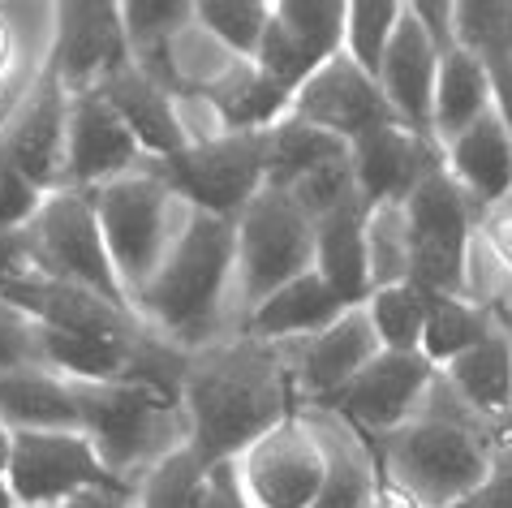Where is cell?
I'll use <instances>...</instances> for the list:
<instances>
[{
    "label": "cell",
    "mask_w": 512,
    "mask_h": 508,
    "mask_svg": "<svg viewBox=\"0 0 512 508\" xmlns=\"http://www.w3.org/2000/svg\"><path fill=\"white\" fill-rule=\"evenodd\" d=\"M181 409L190 422V448L207 470L237 461L254 440L302 409L293 349L246 332L220 336L190 358Z\"/></svg>",
    "instance_id": "cell-1"
},
{
    "label": "cell",
    "mask_w": 512,
    "mask_h": 508,
    "mask_svg": "<svg viewBox=\"0 0 512 508\" xmlns=\"http://www.w3.org/2000/svg\"><path fill=\"white\" fill-rule=\"evenodd\" d=\"M366 444L375 448L379 470L426 508H461L487 483L495 453L512 444V435L482 422L444 375H435L418 414L388 435H366Z\"/></svg>",
    "instance_id": "cell-2"
},
{
    "label": "cell",
    "mask_w": 512,
    "mask_h": 508,
    "mask_svg": "<svg viewBox=\"0 0 512 508\" xmlns=\"http://www.w3.org/2000/svg\"><path fill=\"white\" fill-rule=\"evenodd\" d=\"M237 289V224L194 211L181 224L173 250L134 298V315L181 349L216 345L224 332V302Z\"/></svg>",
    "instance_id": "cell-3"
},
{
    "label": "cell",
    "mask_w": 512,
    "mask_h": 508,
    "mask_svg": "<svg viewBox=\"0 0 512 508\" xmlns=\"http://www.w3.org/2000/svg\"><path fill=\"white\" fill-rule=\"evenodd\" d=\"M78 431L95 444L99 461L117 478L138 487V478L168 453L190 444V422L177 401L125 379H74Z\"/></svg>",
    "instance_id": "cell-4"
},
{
    "label": "cell",
    "mask_w": 512,
    "mask_h": 508,
    "mask_svg": "<svg viewBox=\"0 0 512 508\" xmlns=\"http://www.w3.org/2000/svg\"><path fill=\"white\" fill-rule=\"evenodd\" d=\"M13 237H18L22 272L61 280V285L87 289L112 306L134 310L117 267H112L104 229H99V216H95V199L87 190L61 186L44 194L39 207L31 211V220L22 229H13Z\"/></svg>",
    "instance_id": "cell-5"
},
{
    "label": "cell",
    "mask_w": 512,
    "mask_h": 508,
    "mask_svg": "<svg viewBox=\"0 0 512 508\" xmlns=\"http://www.w3.org/2000/svg\"><path fill=\"white\" fill-rule=\"evenodd\" d=\"M91 199H95L99 229H104V242L112 254V267H117L121 285L130 293V306H134V298L151 285V276L168 259L190 207L168 190V181L151 164L99 186Z\"/></svg>",
    "instance_id": "cell-6"
},
{
    "label": "cell",
    "mask_w": 512,
    "mask_h": 508,
    "mask_svg": "<svg viewBox=\"0 0 512 508\" xmlns=\"http://www.w3.org/2000/svg\"><path fill=\"white\" fill-rule=\"evenodd\" d=\"M482 211L444 173L426 177L405 199L409 233V280L426 293L474 298V242Z\"/></svg>",
    "instance_id": "cell-7"
},
{
    "label": "cell",
    "mask_w": 512,
    "mask_h": 508,
    "mask_svg": "<svg viewBox=\"0 0 512 508\" xmlns=\"http://www.w3.org/2000/svg\"><path fill=\"white\" fill-rule=\"evenodd\" d=\"M315 272V220L267 186L237 220V323L289 280Z\"/></svg>",
    "instance_id": "cell-8"
},
{
    "label": "cell",
    "mask_w": 512,
    "mask_h": 508,
    "mask_svg": "<svg viewBox=\"0 0 512 508\" xmlns=\"http://www.w3.org/2000/svg\"><path fill=\"white\" fill-rule=\"evenodd\" d=\"M267 134H211L173 160H147L186 207L237 224L267 190Z\"/></svg>",
    "instance_id": "cell-9"
},
{
    "label": "cell",
    "mask_w": 512,
    "mask_h": 508,
    "mask_svg": "<svg viewBox=\"0 0 512 508\" xmlns=\"http://www.w3.org/2000/svg\"><path fill=\"white\" fill-rule=\"evenodd\" d=\"M5 483L18 508H61L87 491H134L82 431H9Z\"/></svg>",
    "instance_id": "cell-10"
},
{
    "label": "cell",
    "mask_w": 512,
    "mask_h": 508,
    "mask_svg": "<svg viewBox=\"0 0 512 508\" xmlns=\"http://www.w3.org/2000/svg\"><path fill=\"white\" fill-rule=\"evenodd\" d=\"M130 65V39L117 0H69L52 5V39L44 52V69L69 95L99 91Z\"/></svg>",
    "instance_id": "cell-11"
},
{
    "label": "cell",
    "mask_w": 512,
    "mask_h": 508,
    "mask_svg": "<svg viewBox=\"0 0 512 508\" xmlns=\"http://www.w3.org/2000/svg\"><path fill=\"white\" fill-rule=\"evenodd\" d=\"M237 474L254 508H315L327 457L310 418L297 409L263 440H254L237 457Z\"/></svg>",
    "instance_id": "cell-12"
},
{
    "label": "cell",
    "mask_w": 512,
    "mask_h": 508,
    "mask_svg": "<svg viewBox=\"0 0 512 508\" xmlns=\"http://www.w3.org/2000/svg\"><path fill=\"white\" fill-rule=\"evenodd\" d=\"M65 130H69V91L48 69L22 91V100L0 121V160L39 194L65 186Z\"/></svg>",
    "instance_id": "cell-13"
},
{
    "label": "cell",
    "mask_w": 512,
    "mask_h": 508,
    "mask_svg": "<svg viewBox=\"0 0 512 508\" xmlns=\"http://www.w3.org/2000/svg\"><path fill=\"white\" fill-rule=\"evenodd\" d=\"M345 13L349 0H272V22L263 31L254 65L276 87L297 95L319 65L345 52Z\"/></svg>",
    "instance_id": "cell-14"
},
{
    "label": "cell",
    "mask_w": 512,
    "mask_h": 508,
    "mask_svg": "<svg viewBox=\"0 0 512 508\" xmlns=\"http://www.w3.org/2000/svg\"><path fill=\"white\" fill-rule=\"evenodd\" d=\"M435 375L439 371L422 354H392V349H379V354L366 362L323 409L336 418H345L349 427L362 431V435H388L396 427H405V422L422 409Z\"/></svg>",
    "instance_id": "cell-15"
},
{
    "label": "cell",
    "mask_w": 512,
    "mask_h": 508,
    "mask_svg": "<svg viewBox=\"0 0 512 508\" xmlns=\"http://www.w3.org/2000/svg\"><path fill=\"white\" fill-rule=\"evenodd\" d=\"M289 117L315 125V130L340 138V143H358V138L396 125L392 104L383 100L379 78H371L362 65H353L345 52H336L327 65H319L293 95Z\"/></svg>",
    "instance_id": "cell-16"
},
{
    "label": "cell",
    "mask_w": 512,
    "mask_h": 508,
    "mask_svg": "<svg viewBox=\"0 0 512 508\" xmlns=\"http://www.w3.org/2000/svg\"><path fill=\"white\" fill-rule=\"evenodd\" d=\"M147 164L130 125L104 100V91L69 95V130H65V186L95 194L99 186Z\"/></svg>",
    "instance_id": "cell-17"
},
{
    "label": "cell",
    "mask_w": 512,
    "mask_h": 508,
    "mask_svg": "<svg viewBox=\"0 0 512 508\" xmlns=\"http://www.w3.org/2000/svg\"><path fill=\"white\" fill-rule=\"evenodd\" d=\"M349 160L366 207H401L426 177L444 173V147L401 121L349 143Z\"/></svg>",
    "instance_id": "cell-18"
},
{
    "label": "cell",
    "mask_w": 512,
    "mask_h": 508,
    "mask_svg": "<svg viewBox=\"0 0 512 508\" xmlns=\"http://www.w3.org/2000/svg\"><path fill=\"white\" fill-rule=\"evenodd\" d=\"M289 349H293L297 401H302V409H323L383 345L375 336V323L366 315V306H349L332 328H323L310 341H297Z\"/></svg>",
    "instance_id": "cell-19"
},
{
    "label": "cell",
    "mask_w": 512,
    "mask_h": 508,
    "mask_svg": "<svg viewBox=\"0 0 512 508\" xmlns=\"http://www.w3.org/2000/svg\"><path fill=\"white\" fill-rule=\"evenodd\" d=\"M439 61H444V56H439V48L426 39L414 9L405 5V18L396 26L388 56H383V65H379V91H383V100L392 104L396 121L409 125V130L422 134V138H435L431 112H435Z\"/></svg>",
    "instance_id": "cell-20"
},
{
    "label": "cell",
    "mask_w": 512,
    "mask_h": 508,
    "mask_svg": "<svg viewBox=\"0 0 512 508\" xmlns=\"http://www.w3.org/2000/svg\"><path fill=\"white\" fill-rule=\"evenodd\" d=\"M99 91L117 108V117L130 125V134L138 138L147 160H173V155H181L194 143L186 117H181V100L173 91H164L160 82H151L142 69H134V61L121 65Z\"/></svg>",
    "instance_id": "cell-21"
},
{
    "label": "cell",
    "mask_w": 512,
    "mask_h": 508,
    "mask_svg": "<svg viewBox=\"0 0 512 508\" xmlns=\"http://www.w3.org/2000/svg\"><path fill=\"white\" fill-rule=\"evenodd\" d=\"M194 100L211 112L220 134H263L280 125L293 108V95L276 87L254 61H241V56L216 82H207Z\"/></svg>",
    "instance_id": "cell-22"
},
{
    "label": "cell",
    "mask_w": 512,
    "mask_h": 508,
    "mask_svg": "<svg viewBox=\"0 0 512 508\" xmlns=\"http://www.w3.org/2000/svg\"><path fill=\"white\" fill-rule=\"evenodd\" d=\"M448 177L474 199L478 211L495 207L512 194V130L500 121V112H487L469 130H461L452 143H444Z\"/></svg>",
    "instance_id": "cell-23"
},
{
    "label": "cell",
    "mask_w": 512,
    "mask_h": 508,
    "mask_svg": "<svg viewBox=\"0 0 512 508\" xmlns=\"http://www.w3.org/2000/svg\"><path fill=\"white\" fill-rule=\"evenodd\" d=\"M345 310L349 306L327 289V280L319 272H306L289 280L284 289H276L272 298H263L237 323V332L259 336V341H272V345H297V341H310L323 328H332Z\"/></svg>",
    "instance_id": "cell-24"
},
{
    "label": "cell",
    "mask_w": 512,
    "mask_h": 508,
    "mask_svg": "<svg viewBox=\"0 0 512 508\" xmlns=\"http://www.w3.org/2000/svg\"><path fill=\"white\" fill-rule=\"evenodd\" d=\"M302 414L310 418L327 457V474H323L315 508H371L379 461H375V448L366 444V435L353 431L345 418L327 414V409H302Z\"/></svg>",
    "instance_id": "cell-25"
},
{
    "label": "cell",
    "mask_w": 512,
    "mask_h": 508,
    "mask_svg": "<svg viewBox=\"0 0 512 508\" xmlns=\"http://www.w3.org/2000/svg\"><path fill=\"white\" fill-rule=\"evenodd\" d=\"M366 220H371V207L362 199L315 220V272L327 280V289H332L345 306H366V298H371Z\"/></svg>",
    "instance_id": "cell-26"
},
{
    "label": "cell",
    "mask_w": 512,
    "mask_h": 508,
    "mask_svg": "<svg viewBox=\"0 0 512 508\" xmlns=\"http://www.w3.org/2000/svg\"><path fill=\"white\" fill-rule=\"evenodd\" d=\"M439 375L461 397V405H469L482 422L512 435V336L504 323L469 354L439 366Z\"/></svg>",
    "instance_id": "cell-27"
},
{
    "label": "cell",
    "mask_w": 512,
    "mask_h": 508,
    "mask_svg": "<svg viewBox=\"0 0 512 508\" xmlns=\"http://www.w3.org/2000/svg\"><path fill=\"white\" fill-rule=\"evenodd\" d=\"M0 427L5 431H78L74 379L48 366L0 375Z\"/></svg>",
    "instance_id": "cell-28"
},
{
    "label": "cell",
    "mask_w": 512,
    "mask_h": 508,
    "mask_svg": "<svg viewBox=\"0 0 512 508\" xmlns=\"http://www.w3.org/2000/svg\"><path fill=\"white\" fill-rule=\"evenodd\" d=\"M491 78L487 65L469 52H448L439 61V82H435V112H431V134L444 147L461 130H469L474 121H482L491 112Z\"/></svg>",
    "instance_id": "cell-29"
},
{
    "label": "cell",
    "mask_w": 512,
    "mask_h": 508,
    "mask_svg": "<svg viewBox=\"0 0 512 508\" xmlns=\"http://www.w3.org/2000/svg\"><path fill=\"white\" fill-rule=\"evenodd\" d=\"M500 328L495 306L487 298H452V293H431L426 302V332H422V358L435 366H448L452 358L469 354L478 341Z\"/></svg>",
    "instance_id": "cell-30"
},
{
    "label": "cell",
    "mask_w": 512,
    "mask_h": 508,
    "mask_svg": "<svg viewBox=\"0 0 512 508\" xmlns=\"http://www.w3.org/2000/svg\"><path fill=\"white\" fill-rule=\"evenodd\" d=\"M345 155H349V143H340V138L323 134L297 117H284L267 134V186L289 194L310 173H319L332 160H345Z\"/></svg>",
    "instance_id": "cell-31"
},
{
    "label": "cell",
    "mask_w": 512,
    "mask_h": 508,
    "mask_svg": "<svg viewBox=\"0 0 512 508\" xmlns=\"http://www.w3.org/2000/svg\"><path fill=\"white\" fill-rule=\"evenodd\" d=\"M426 302L431 293L418 289L414 280L375 289L366 298V315L375 323V336L392 354H422V332H426Z\"/></svg>",
    "instance_id": "cell-32"
},
{
    "label": "cell",
    "mask_w": 512,
    "mask_h": 508,
    "mask_svg": "<svg viewBox=\"0 0 512 508\" xmlns=\"http://www.w3.org/2000/svg\"><path fill=\"white\" fill-rule=\"evenodd\" d=\"M194 22L220 48H229L241 61H254L272 22V5L267 0H194Z\"/></svg>",
    "instance_id": "cell-33"
},
{
    "label": "cell",
    "mask_w": 512,
    "mask_h": 508,
    "mask_svg": "<svg viewBox=\"0 0 512 508\" xmlns=\"http://www.w3.org/2000/svg\"><path fill=\"white\" fill-rule=\"evenodd\" d=\"M203 483H207V465L186 444L138 478L134 508H198L203 504Z\"/></svg>",
    "instance_id": "cell-34"
},
{
    "label": "cell",
    "mask_w": 512,
    "mask_h": 508,
    "mask_svg": "<svg viewBox=\"0 0 512 508\" xmlns=\"http://www.w3.org/2000/svg\"><path fill=\"white\" fill-rule=\"evenodd\" d=\"M405 18L401 0H349L345 13V56L362 65L371 78H379V65L388 56L396 26Z\"/></svg>",
    "instance_id": "cell-35"
},
{
    "label": "cell",
    "mask_w": 512,
    "mask_h": 508,
    "mask_svg": "<svg viewBox=\"0 0 512 508\" xmlns=\"http://www.w3.org/2000/svg\"><path fill=\"white\" fill-rule=\"evenodd\" d=\"M457 48L482 65L512 52V0H457Z\"/></svg>",
    "instance_id": "cell-36"
},
{
    "label": "cell",
    "mask_w": 512,
    "mask_h": 508,
    "mask_svg": "<svg viewBox=\"0 0 512 508\" xmlns=\"http://www.w3.org/2000/svg\"><path fill=\"white\" fill-rule=\"evenodd\" d=\"M366 246H371V293L409 280L405 203L401 207H371V220H366Z\"/></svg>",
    "instance_id": "cell-37"
},
{
    "label": "cell",
    "mask_w": 512,
    "mask_h": 508,
    "mask_svg": "<svg viewBox=\"0 0 512 508\" xmlns=\"http://www.w3.org/2000/svg\"><path fill=\"white\" fill-rule=\"evenodd\" d=\"M35 366H48V341L44 328L26 315L22 306H13L9 298H0V375L9 371H35Z\"/></svg>",
    "instance_id": "cell-38"
},
{
    "label": "cell",
    "mask_w": 512,
    "mask_h": 508,
    "mask_svg": "<svg viewBox=\"0 0 512 508\" xmlns=\"http://www.w3.org/2000/svg\"><path fill=\"white\" fill-rule=\"evenodd\" d=\"M478 250H487V259L512 280V194L482 211V220H478Z\"/></svg>",
    "instance_id": "cell-39"
},
{
    "label": "cell",
    "mask_w": 512,
    "mask_h": 508,
    "mask_svg": "<svg viewBox=\"0 0 512 508\" xmlns=\"http://www.w3.org/2000/svg\"><path fill=\"white\" fill-rule=\"evenodd\" d=\"M39 194L31 181H22L13 168L0 160V233H13V229H22L26 220H31V211L39 207Z\"/></svg>",
    "instance_id": "cell-40"
},
{
    "label": "cell",
    "mask_w": 512,
    "mask_h": 508,
    "mask_svg": "<svg viewBox=\"0 0 512 508\" xmlns=\"http://www.w3.org/2000/svg\"><path fill=\"white\" fill-rule=\"evenodd\" d=\"M409 9L422 22L426 39L439 48V56L457 52V0H414Z\"/></svg>",
    "instance_id": "cell-41"
},
{
    "label": "cell",
    "mask_w": 512,
    "mask_h": 508,
    "mask_svg": "<svg viewBox=\"0 0 512 508\" xmlns=\"http://www.w3.org/2000/svg\"><path fill=\"white\" fill-rule=\"evenodd\" d=\"M9 13L0 9V121L9 117V108L22 100L18 87V61H22V48H18V35H13V22H5Z\"/></svg>",
    "instance_id": "cell-42"
},
{
    "label": "cell",
    "mask_w": 512,
    "mask_h": 508,
    "mask_svg": "<svg viewBox=\"0 0 512 508\" xmlns=\"http://www.w3.org/2000/svg\"><path fill=\"white\" fill-rule=\"evenodd\" d=\"M198 508H254L246 487H241V474H237V461L229 465H211L207 470V483H203V504Z\"/></svg>",
    "instance_id": "cell-43"
},
{
    "label": "cell",
    "mask_w": 512,
    "mask_h": 508,
    "mask_svg": "<svg viewBox=\"0 0 512 508\" xmlns=\"http://www.w3.org/2000/svg\"><path fill=\"white\" fill-rule=\"evenodd\" d=\"M487 78H491V104L500 112V121L512 130V52L487 65Z\"/></svg>",
    "instance_id": "cell-44"
},
{
    "label": "cell",
    "mask_w": 512,
    "mask_h": 508,
    "mask_svg": "<svg viewBox=\"0 0 512 508\" xmlns=\"http://www.w3.org/2000/svg\"><path fill=\"white\" fill-rule=\"evenodd\" d=\"M61 508H134V491H87Z\"/></svg>",
    "instance_id": "cell-45"
},
{
    "label": "cell",
    "mask_w": 512,
    "mask_h": 508,
    "mask_svg": "<svg viewBox=\"0 0 512 508\" xmlns=\"http://www.w3.org/2000/svg\"><path fill=\"white\" fill-rule=\"evenodd\" d=\"M0 508H18V504H13V496H9V483H5V474H0Z\"/></svg>",
    "instance_id": "cell-46"
},
{
    "label": "cell",
    "mask_w": 512,
    "mask_h": 508,
    "mask_svg": "<svg viewBox=\"0 0 512 508\" xmlns=\"http://www.w3.org/2000/svg\"><path fill=\"white\" fill-rule=\"evenodd\" d=\"M5 448H9V431L0 427V474H5Z\"/></svg>",
    "instance_id": "cell-47"
}]
</instances>
